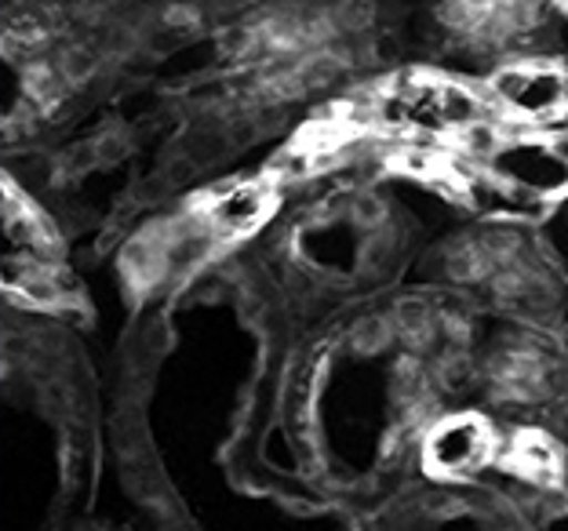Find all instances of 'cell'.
Returning a JSON list of instances; mask_svg holds the SVG:
<instances>
[{
	"instance_id": "6da1fadb",
	"label": "cell",
	"mask_w": 568,
	"mask_h": 531,
	"mask_svg": "<svg viewBox=\"0 0 568 531\" xmlns=\"http://www.w3.org/2000/svg\"><path fill=\"white\" fill-rule=\"evenodd\" d=\"M368 121L394 135L445 139L474 132L485 121V102L442 76H402L372 99Z\"/></svg>"
},
{
	"instance_id": "7a4b0ae2",
	"label": "cell",
	"mask_w": 568,
	"mask_h": 531,
	"mask_svg": "<svg viewBox=\"0 0 568 531\" xmlns=\"http://www.w3.org/2000/svg\"><path fill=\"white\" fill-rule=\"evenodd\" d=\"M488 178L518 201H550L568 193V139L518 135L499 139L485 153Z\"/></svg>"
},
{
	"instance_id": "3957f363",
	"label": "cell",
	"mask_w": 568,
	"mask_h": 531,
	"mask_svg": "<svg viewBox=\"0 0 568 531\" xmlns=\"http://www.w3.org/2000/svg\"><path fill=\"white\" fill-rule=\"evenodd\" d=\"M493 95L514 116H525V121H547V116H558L565 110L568 81L561 70L547 67V62H521V67H507L496 73Z\"/></svg>"
},
{
	"instance_id": "277c9868",
	"label": "cell",
	"mask_w": 568,
	"mask_h": 531,
	"mask_svg": "<svg viewBox=\"0 0 568 531\" xmlns=\"http://www.w3.org/2000/svg\"><path fill=\"white\" fill-rule=\"evenodd\" d=\"M493 459V430L477 416L437 422L426 437V466L442 477H470Z\"/></svg>"
},
{
	"instance_id": "5b68a950",
	"label": "cell",
	"mask_w": 568,
	"mask_h": 531,
	"mask_svg": "<svg viewBox=\"0 0 568 531\" xmlns=\"http://www.w3.org/2000/svg\"><path fill=\"white\" fill-rule=\"evenodd\" d=\"M274 215V186L263 178H248V183H234L219 190L204 208V218L215 229V237H248L260 229L266 218Z\"/></svg>"
},
{
	"instance_id": "8992f818",
	"label": "cell",
	"mask_w": 568,
	"mask_h": 531,
	"mask_svg": "<svg viewBox=\"0 0 568 531\" xmlns=\"http://www.w3.org/2000/svg\"><path fill=\"white\" fill-rule=\"evenodd\" d=\"M547 531H568V517H554V521L547 524Z\"/></svg>"
}]
</instances>
